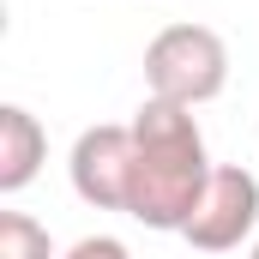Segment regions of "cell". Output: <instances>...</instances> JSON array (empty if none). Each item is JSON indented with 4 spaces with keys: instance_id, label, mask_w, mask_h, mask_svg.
<instances>
[{
    "instance_id": "obj_1",
    "label": "cell",
    "mask_w": 259,
    "mask_h": 259,
    "mask_svg": "<svg viewBox=\"0 0 259 259\" xmlns=\"http://www.w3.org/2000/svg\"><path fill=\"white\" fill-rule=\"evenodd\" d=\"M211 181V157L205 139L193 127V109L157 103L145 97V109L133 115V193H127V217L145 229H187L199 193Z\"/></svg>"
},
{
    "instance_id": "obj_2",
    "label": "cell",
    "mask_w": 259,
    "mask_h": 259,
    "mask_svg": "<svg viewBox=\"0 0 259 259\" xmlns=\"http://www.w3.org/2000/svg\"><path fill=\"white\" fill-rule=\"evenodd\" d=\"M145 84L157 103L175 109H199L211 97H223L229 84V49L217 30L205 24H169L145 42Z\"/></svg>"
},
{
    "instance_id": "obj_3",
    "label": "cell",
    "mask_w": 259,
    "mask_h": 259,
    "mask_svg": "<svg viewBox=\"0 0 259 259\" xmlns=\"http://www.w3.org/2000/svg\"><path fill=\"white\" fill-rule=\"evenodd\" d=\"M253 223H259V181L241 163H217L181 235L199 253H229V247H241L253 235Z\"/></svg>"
},
{
    "instance_id": "obj_4",
    "label": "cell",
    "mask_w": 259,
    "mask_h": 259,
    "mask_svg": "<svg viewBox=\"0 0 259 259\" xmlns=\"http://www.w3.org/2000/svg\"><path fill=\"white\" fill-rule=\"evenodd\" d=\"M72 193L97 211H127L133 193V127H84L72 145Z\"/></svg>"
},
{
    "instance_id": "obj_5",
    "label": "cell",
    "mask_w": 259,
    "mask_h": 259,
    "mask_svg": "<svg viewBox=\"0 0 259 259\" xmlns=\"http://www.w3.org/2000/svg\"><path fill=\"white\" fill-rule=\"evenodd\" d=\"M49 163V133L24 103L0 109V193H24L36 181V169Z\"/></svg>"
},
{
    "instance_id": "obj_6",
    "label": "cell",
    "mask_w": 259,
    "mask_h": 259,
    "mask_svg": "<svg viewBox=\"0 0 259 259\" xmlns=\"http://www.w3.org/2000/svg\"><path fill=\"white\" fill-rule=\"evenodd\" d=\"M0 259H55L49 229L24 211H0Z\"/></svg>"
},
{
    "instance_id": "obj_7",
    "label": "cell",
    "mask_w": 259,
    "mask_h": 259,
    "mask_svg": "<svg viewBox=\"0 0 259 259\" xmlns=\"http://www.w3.org/2000/svg\"><path fill=\"white\" fill-rule=\"evenodd\" d=\"M61 259H133L127 241H115V235H84V241H72Z\"/></svg>"
},
{
    "instance_id": "obj_8",
    "label": "cell",
    "mask_w": 259,
    "mask_h": 259,
    "mask_svg": "<svg viewBox=\"0 0 259 259\" xmlns=\"http://www.w3.org/2000/svg\"><path fill=\"white\" fill-rule=\"evenodd\" d=\"M253 259H259V247H253Z\"/></svg>"
}]
</instances>
